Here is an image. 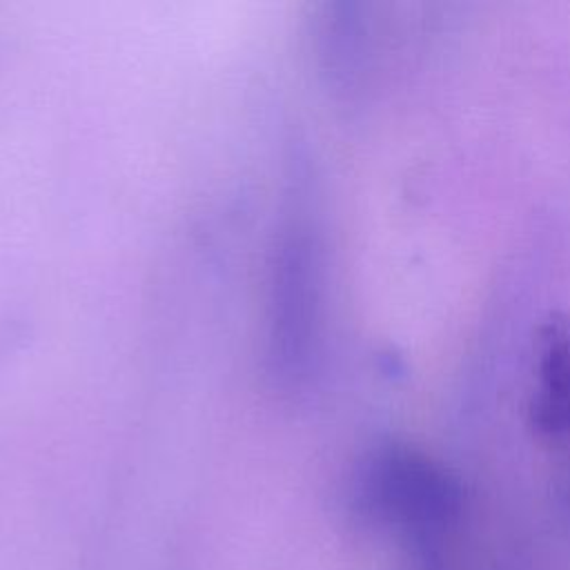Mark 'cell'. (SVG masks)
<instances>
[{
	"instance_id": "6da1fadb",
	"label": "cell",
	"mask_w": 570,
	"mask_h": 570,
	"mask_svg": "<svg viewBox=\"0 0 570 570\" xmlns=\"http://www.w3.org/2000/svg\"><path fill=\"white\" fill-rule=\"evenodd\" d=\"M352 503L358 517L407 550L414 570H443L461 494L441 468L405 448H381L361 463Z\"/></svg>"
},
{
	"instance_id": "7a4b0ae2",
	"label": "cell",
	"mask_w": 570,
	"mask_h": 570,
	"mask_svg": "<svg viewBox=\"0 0 570 570\" xmlns=\"http://www.w3.org/2000/svg\"><path fill=\"white\" fill-rule=\"evenodd\" d=\"M318 245L298 214L281 225L267 289V372L278 390L298 392L314 372L318 347Z\"/></svg>"
}]
</instances>
